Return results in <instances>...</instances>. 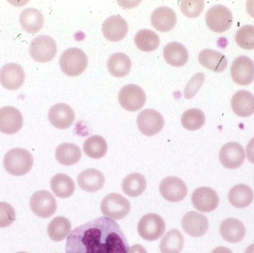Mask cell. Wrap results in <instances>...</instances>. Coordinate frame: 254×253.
I'll list each match as a JSON object with an SVG mask.
<instances>
[{
  "label": "cell",
  "instance_id": "obj_39",
  "mask_svg": "<svg viewBox=\"0 0 254 253\" xmlns=\"http://www.w3.org/2000/svg\"><path fill=\"white\" fill-rule=\"evenodd\" d=\"M204 80H205V76L203 73H199L195 74L188 82L186 87H185V92H184L185 98L190 99V98H193L201 89Z\"/></svg>",
  "mask_w": 254,
  "mask_h": 253
},
{
  "label": "cell",
  "instance_id": "obj_33",
  "mask_svg": "<svg viewBox=\"0 0 254 253\" xmlns=\"http://www.w3.org/2000/svg\"><path fill=\"white\" fill-rule=\"evenodd\" d=\"M185 245V239L180 231L172 230L165 235L161 244L160 251L161 253H180Z\"/></svg>",
  "mask_w": 254,
  "mask_h": 253
},
{
  "label": "cell",
  "instance_id": "obj_34",
  "mask_svg": "<svg viewBox=\"0 0 254 253\" xmlns=\"http://www.w3.org/2000/svg\"><path fill=\"white\" fill-rule=\"evenodd\" d=\"M85 154L92 159H101L108 150L107 141L101 136H92L88 138L83 146Z\"/></svg>",
  "mask_w": 254,
  "mask_h": 253
},
{
  "label": "cell",
  "instance_id": "obj_43",
  "mask_svg": "<svg viewBox=\"0 0 254 253\" xmlns=\"http://www.w3.org/2000/svg\"><path fill=\"white\" fill-rule=\"evenodd\" d=\"M246 9L249 14L254 18V0H250L246 3Z\"/></svg>",
  "mask_w": 254,
  "mask_h": 253
},
{
  "label": "cell",
  "instance_id": "obj_7",
  "mask_svg": "<svg viewBox=\"0 0 254 253\" xmlns=\"http://www.w3.org/2000/svg\"><path fill=\"white\" fill-rule=\"evenodd\" d=\"M57 49V44L53 38L49 36L41 35L32 40L29 53L37 62L47 63L55 58Z\"/></svg>",
  "mask_w": 254,
  "mask_h": 253
},
{
  "label": "cell",
  "instance_id": "obj_30",
  "mask_svg": "<svg viewBox=\"0 0 254 253\" xmlns=\"http://www.w3.org/2000/svg\"><path fill=\"white\" fill-rule=\"evenodd\" d=\"M131 60L125 53L118 52L109 58L107 68L112 76L116 78L125 77L131 70Z\"/></svg>",
  "mask_w": 254,
  "mask_h": 253
},
{
  "label": "cell",
  "instance_id": "obj_4",
  "mask_svg": "<svg viewBox=\"0 0 254 253\" xmlns=\"http://www.w3.org/2000/svg\"><path fill=\"white\" fill-rule=\"evenodd\" d=\"M165 230V221L157 214L144 215L137 224L139 236L148 242H154L161 239Z\"/></svg>",
  "mask_w": 254,
  "mask_h": 253
},
{
  "label": "cell",
  "instance_id": "obj_12",
  "mask_svg": "<svg viewBox=\"0 0 254 253\" xmlns=\"http://www.w3.org/2000/svg\"><path fill=\"white\" fill-rule=\"evenodd\" d=\"M231 74L233 81L237 84H251L254 81V61L249 57H239L233 62Z\"/></svg>",
  "mask_w": 254,
  "mask_h": 253
},
{
  "label": "cell",
  "instance_id": "obj_11",
  "mask_svg": "<svg viewBox=\"0 0 254 253\" xmlns=\"http://www.w3.org/2000/svg\"><path fill=\"white\" fill-rule=\"evenodd\" d=\"M188 187L182 179L169 176L161 181L159 191L166 200L172 203L182 201L188 194Z\"/></svg>",
  "mask_w": 254,
  "mask_h": 253
},
{
  "label": "cell",
  "instance_id": "obj_23",
  "mask_svg": "<svg viewBox=\"0 0 254 253\" xmlns=\"http://www.w3.org/2000/svg\"><path fill=\"white\" fill-rule=\"evenodd\" d=\"M219 230L222 237L226 242L232 244L243 241L246 234L244 224L236 218H228L222 221Z\"/></svg>",
  "mask_w": 254,
  "mask_h": 253
},
{
  "label": "cell",
  "instance_id": "obj_17",
  "mask_svg": "<svg viewBox=\"0 0 254 253\" xmlns=\"http://www.w3.org/2000/svg\"><path fill=\"white\" fill-rule=\"evenodd\" d=\"M48 117L49 122L54 127L61 130H65L74 123L75 114L71 107L61 103L51 107Z\"/></svg>",
  "mask_w": 254,
  "mask_h": 253
},
{
  "label": "cell",
  "instance_id": "obj_40",
  "mask_svg": "<svg viewBox=\"0 0 254 253\" xmlns=\"http://www.w3.org/2000/svg\"><path fill=\"white\" fill-rule=\"evenodd\" d=\"M16 220V212L11 205L0 202V228H5Z\"/></svg>",
  "mask_w": 254,
  "mask_h": 253
},
{
  "label": "cell",
  "instance_id": "obj_44",
  "mask_svg": "<svg viewBox=\"0 0 254 253\" xmlns=\"http://www.w3.org/2000/svg\"><path fill=\"white\" fill-rule=\"evenodd\" d=\"M211 253H234L231 250L228 248H225V247H219V248H216L213 250Z\"/></svg>",
  "mask_w": 254,
  "mask_h": 253
},
{
  "label": "cell",
  "instance_id": "obj_1",
  "mask_svg": "<svg viewBox=\"0 0 254 253\" xmlns=\"http://www.w3.org/2000/svg\"><path fill=\"white\" fill-rule=\"evenodd\" d=\"M129 247L120 226L101 217L74 229L67 239L65 253H128Z\"/></svg>",
  "mask_w": 254,
  "mask_h": 253
},
{
  "label": "cell",
  "instance_id": "obj_2",
  "mask_svg": "<svg viewBox=\"0 0 254 253\" xmlns=\"http://www.w3.org/2000/svg\"><path fill=\"white\" fill-rule=\"evenodd\" d=\"M4 169L13 176H23L32 169L34 158L23 148H13L5 154L3 160Z\"/></svg>",
  "mask_w": 254,
  "mask_h": 253
},
{
  "label": "cell",
  "instance_id": "obj_20",
  "mask_svg": "<svg viewBox=\"0 0 254 253\" xmlns=\"http://www.w3.org/2000/svg\"><path fill=\"white\" fill-rule=\"evenodd\" d=\"M177 16L173 9L167 6H161L152 12L151 15V23L152 26L161 31L168 32L176 26Z\"/></svg>",
  "mask_w": 254,
  "mask_h": 253
},
{
  "label": "cell",
  "instance_id": "obj_14",
  "mask_svg": "<svg viewBox=\"0 0 254 253\" xmlns=\"http://www.w3.org/2000/svg\"><path fill=\"white\" fill-rule=\"evenodd\" d=\"M192 205L201 212H210L219 206V197L217 193L208 187H200L192 193Z\"/></svg>",
  "mask_w": 254,
  "mask_h": 253
},
{
  "label": "cell",
  "instance_id": "obj_15",
  "mask_svg": "<svg viewBox=\"0 0 254 253\" xmlns=\"http://www.w3.org/2000/svg\"><path fill=\"white\" fill-rule=\"evenodd\" d=\"M25 75L19 64L10 63L0 70V83L8 90H16L23 85Z\"/></svg>",
  "mask_w": 254,
  "mask_h": 253
},
{
  "label": "cell",
  "instance_id": "obj_25",
  "mask_svg": "<svg viewBox=\"0 0 254 253\" xmlns=\"http://www.w3.org/2000/svg\"><path fill=\"white\" fill-rule=\"evenodd\" d=\"M167 64L175 67L185 66L189 59V54L185 46L178 42H172L164 47L163 52Z\"/></svg>",
  "mask_w": 254,
  "mask_h": 253
},
{
  "label": "cell",
  "instance_id": "obj_10",
  "mask_svg": "<svg viewBox=\"0 0 254 253\" xmlns=\"http://www.w3.org/2000/svg\"><path fill=\"white\" fill-rule=\"evenodd\" d=\"M139 130L146 136L158 134L164 127L162 115L152 109H146L139 113L137 118Z\"/></svg>",
  "mask_w": 254,
  "mask_h": 253
},
{
  "label": "cell",
  "instance_id": "obj_9",
  "mask_svg": "<svg viewBox=\"0 0 254 253\" xmlns=\"http://www.w3.org/2000/svg\"><path fill=\"white\" fill-rule=\"evenodd\" d=\"M119 101L125 110L135 112L143 108L146 103V95L140 86L135 84H128L121 89Z\"/></svg>",
  "mask_w": 254,
  "mask_h": 253
},
{
  "label": "cell",
  "instance_id": "obj_16",
  "mask_svg": "<svg viewBox=\"0 0 254 253\" xmlns=\"http://www.w3.org/2000/svg\"><path fill=\"white\" fill-rule=\"evenodd\" d=\"M23 125V116L19 110L10 106L0 109V132L11 135L19 132Z\"/></svg>",
  "mask_w": 254,
  "mask_h": 253
},
{
  "label": "cell",
  "instance_id": "obj_35",
  "mask_svg": "<svg viewBox=\"0 0 254 253\" xmlns=\"http://www.w3.org/2000/svg\"><path fill=\"white\" fill-rule=\"evenodd\" d=\"M134 43L137 49L145 52L155 51L160 45V39L155 31L142 29L136 34Z\"/></svg>",
  "mask_w": 254,
  "mask_h": 253
},
{
  "label": "cell",
  "instance_id": "obj_22",
  "mask_svg": "<svg viewBox=\"0 0 254 253\" xmlns=\"http://www.w3.org/2000/svg\"><path fill=\"white\" fill-rule=\"evenodd\" d=\"M231 107L236 115L249 117L254 113V95L247 90H240L233 95Z\"/></svg>",
  "mask_w": 254,
  "mask_h": 253
},
{
  "label": "cell",
  "instance_id": "obj_5",
  "mask_svg": "<svg viewBox=\"0 0 254 253\" xmlns=\"http://www.w3.org/2000/svg\"><path fill=\"white\" fill-rule=\"evenodd\" d=\"M101 209L103 215L118 221L123 219L128 215L131 205L123 196L112 193L104 197L101 204Z\"/></svg>",
  "mask_w": 254,
  "mask_h": 253
},
{
  "label": "cell",
  "instance_id": "obj_8",
  "mask_svg": "<svg viewBox=\"0 0 254 253\" xmlns=\"http://www.w3.org/2000/svg\"><path fill=\"white\" fill-rule=\"evenodd\" d=\"M30 206L37 216L42 218L52 217L57 210V201L52 193L45 190L33 194L30 200Z\"/></svg>",
  "mask_w": 254,
  "mask_h": 253
},
{
  "label": "cell",
  "instance_id": "obj_32",
  "mask_svg": "<svg viewBox=\"0 0 254 253\" xmlns=\"http://www.w3.org/2000/svg\"><path fill=\"white\" fill-rule=\"evenodd\" d=\"M71 230V222L66 218L57 217L48 226V235L54 242H62L69 235Z\"/></svg>",
  "mask_w": 254,
  "mask_h": 253
},
{
  "label": "cell",
  "instance_id": "obj_3",
  "mask_svg": "<svg viewBox=\"0 0 254 253\" xmlns=\"http://www.w3.org/2000/svg\"><path fill=\"white\" fill-rule=\"evenodd\" d=\"M59 63L64 74L76 77L84 73L88 66V58L81 49L70 48L62 54Z\"/></svg>",
  "mask_w": 254,
  "mask_h": 253
},
{
  "label": "cell",
  "instance_id": "obj_28",
  "mask_svg": "<svg viewBox=\"0 0 254 253\" xmlns=\"http://www.w3.org/2000/svg\"><path fill=\"white\" fill-rule=\"evenodd\" d=\"M51 188L57 197L68 198L74 194L75 184L68 175L58 173L51 180Z\"/></svg>",
  "mask_w": 254,
  "mask_h": 253
},
{
  "label": "cell",
  "instance_id": "obj_13",
  "mask_svg": "<svg viewBox=\"0 0 254 253\" xmlns=\"http://www.w3.org/2000/svg\"><path fill=\"white\" fill-rule=\"evenodd\" d=\"M245 159L246 152L244 148L237 142L225 144L219 152V160L226 169H238L244 163Z\"/></svg>",
  "mask_w": 254,
  "mask_h": 253
},
{
  "label": "cell",
  "instance_id": "obj_36",
  "mask_svg": "<svg viewBox=\"0 0 254 253\" xmlns=\"http://www.w3.org/2000/svg\"><path fill=\"white\" fill-rule=\"evenodd\" d=\"M205 115L199 109H190L182 116V126L190 131L199 130L205 123Z\"/></svg>",
  "mask_w": 254,
  "mask_h": 253
},
{
  "label": "cell",
  "instance_id": "obj_26",
  "mask_svg": "<svg viewBox=\"0 0 254 253\" xmlns=\"http://www.w3.org/2000/svg\"><path fill=\"white\" fill-rule=\"evenodd\" d=\"M22 28L29 34L38 32L44 25V17L41 12L37 9L30 7L21 13L19 18Z\"/></svg>",
  "mask_w": 254,
  "mask_h": 253
},
{
  "label": "cell",
  "instance_id": "obj_31",
  "mask_svg": "<svg viewBox=\"0 0 254 253\" xmlns=\"http://www.w3.org/2000/svg\"><path fill=\"white\" fill-rule=\"evenodd\" d=\"M146 188V178L138 173L128 175L125 178L122 183L124 193L131 197H138L144 192Z\"/></svg>",
  "mask_w": 254,
  "mask_h": 253
},
{
  "label": "cell",
  "instance_id": "obj_6",
  "mask_svg": "<svg viewBox=\"0 0 254 253\" xmlns=\"http://www.w3.org/2000/svg\"><path fill=\"white\" fill-rule=\"evenodd\" d=\"M205 21L211 31L216 33L225 32L232 25V13L225 5L216 4L207 10Z\"/></svg>",
  "mask_w": 254,
  "mask_h": 253
},
{
  "label": "cell",
  "instance_id": "obj_45",
  "mask_svg": "<svg viewBox=\"0 0 254 253\" xmlns=\"http://www.w3.org/2000/svg\"><path fill=\"white\" fill-rule=\"evenodd\" d=\"M245 253H254V244L253 245H250L249 248L246 249V252Z\"/></svg>",
  "mask_w": 254,
  "mask_h": 253
},
{
  "label": "cell",
  "instance_id": "obj_46",
  "mask_svg": "<svg viewBox=\"0 0 254 253\" xmlns=\"http://www.w3.org/2000/svg\"><path fill=\"white\" fill-rule=\"evenodd\" d=\"M27 253L20 252V253Z\"/></svg>",
  "mask_w": 254,
  "mask_h": 253
},
{
  "label": "cell",
  "instance_id": "obj_38",
  "mask_svg": "<svg viewBox=\"0 0 254 253\" xmlns=\"http://www.w3.org/2000/svg\"><path fill=\"white\" fill-rule=\"evenodd\" d=\"M204 7L202 0H185L181 1L180 8L182 13L189 18H196L201 15Z\"/></svg>",
  "mask_w": 254,
  "mask_h": 253
},
{
  "label": "cell",
  "instance_id": "obj_29",
  "mask_svg": "<svg viewBox=\"0 0 254 253\" xmlns=\"http://www.w3.org/2000/svg\"><path fill=\"white\" fill-rule=\"evenodd\" d=\"M81 151L72 143H63L57 148L55 157L61 164L70 166L76 164L81 158Z\"/></svg>",
  "mask_w": 254,
  "mask_h": 253
},
{
  "label": "cell",
  "instance_id": "obj_37",
  "mask_svg": "<svg viewBox=\"0 0 254 253\" xmlns=\"http://www.w3.org/2000/svg\"><path fill=\"white\" fill-rule=\"evenodd\" d=\"M235 41L242 49H254V25H246L240 28L236 33Z\"/></svg>",
  "mask_w": 254,
  "mask_h": 253
},
{
  "label": "cell",
  "instance_id": "obj_24",
  "mask_svg": "<svg viewBox=\"0 0 254 253\" xmlns=\"http://www.w3.org/2000/svg\"><path fill=\"white\" fill-rule=\"evenodd\" d=\"M198 61L203 67L214 73H222L228 64V59L223 54L212 49L201 51L198 55Z\"/></svg>",
  "mask_w": 254,
  "mask_h": 253
},
{
  "label": "cell",
  "instance_id": "obj_18",
  "mask_svg": "<svg viewBox=\"0 0 254 253\" xmlns=\"http://www.w3.org/2000/svg\"><path fill=\"white\" fill-rule=\"evenodd\" d=\"M182 225L187 234L195 238L204 236L209 228L207 218L196 212H188L182 218Z\"/></svg>",
  "mask_w": 254,
  "mask_h": 253
},
{
  "label": "cell",
  "instance_id": "obj_41",
  "mask_svg": "<svg viewBox=\"0 0 254 253\" xmlns=\"http://www.w3.org/2000/svg\"><path fill=\"white\" fill-rule=\"evenodd\" d=\"M246 153H247V157L249 161L254 164V138L248 144Z\"/></svg>",
  "mask_w": 254,
  "mask_h": 253
},
{
  "label": "cell",
  "instance_id": "obj_27",
  "mask_svg": "<svg viewBox=\"0 0 254 253\" xmlns=\"http://www.w3.org/2000/svg\"><path fill=\"white\" fill-rule=\"evenodd\" d=\"M254 191L250 187L243 184L235 185L228 194L230 203L234 207L243 209L248 207L254 200Z\"/></svg>",
  "mask_w": 254,
  "mask_h": 253
},
{
  "label": "cell",
  "instance_id": "obj_21",
  "mask_svg": "<svg viewBox=\"0 0 254 253\" xmlns=\"http://www.w3.org/2000/svg\"><path fill=\"white\" fill-rule=\"evenodd\" d=\"M77 183L83 191L96 192L105 184V176L98 169H89L83 170L77 176Z\"/></svg>",
  "mask_w": 254,
  "mask_h": 253
},
{
  "label": "cell",
  "instance_id": "obj_42",
  "mask_svg": "<svg viewBox=\"0 0 254 253\" xmlns=\"http://www.w3.org/2000/svg\"><path fill=\"white\" fill-rule=\"evenodd\" d=\"M128 253H147V252L141 245H135L129 248Z\"/></svg>",
  "mask_w": 254,
  "mask_h": 253
},
{
  "label": "cell",
  "instance_id": "obj_19",
  "mask_svg": "<svg viewBox=\"0 0 254 253\" xmlns=\"http://www.w3.org/2000/svg\"><path fill=\"white\" fill-rule=\"evenodd\" d=\"M128 30L127 21L119 15L107 18L102 26L104 37L111 42H119L125 39Z\"/></svg>",
  "mask_w": 254,
  "mask_h": 253
}]
</instances>
